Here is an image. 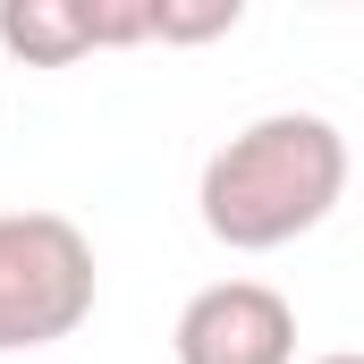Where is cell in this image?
Returning a JSON list of instances; mask_svg holds the SVG:
<instances>
[{
    "label": "cell",
    "instance_id": "obj_1",
    "mask_svg": "<svg viewBox=\"0 0 364 364\" xmlns=\"http://www.w3.org/2000/svg\"><path fill=\"white\" fill-rule=\"evenodd\" d=\"M339 195H348V136L322 110H272L237 127L203 161V186H195L203 229L237 255H272L288 237L322 229Z\"/></svg>",
    "mask_w": 364,
    "mask_h": 364
},
{
    "label": "cell",
    "instance_id": "obj_2",
    "mask_svg": "<svg viewBox=\"0 0 364 364\" xmlns=\"http://www.w3.org/2000/svg\"><path fill=\"white\" fill-rule=\"evenodd\" d=\"M93 314V246L60 212H0V356L51 348Z\"/></svg>",
    "mask_w": 364,
    "mask_h": 364
},
{
    "label": "cell",
    "instance_id": "obj_3",
    "mask_svg": "<svg viewBox=\"0 0 364 364\" xmlns=\"http://www.w3.org/2000/svg\"><path fill=\"white\" fill-rule=\"evenodd\" d=\"M170 348L178 364H296V314L263 279H212L186 296Z\"/></svg>",
    "mask_w": 364,
    "mask_h": 364
},
{
    "label": "cell",
    "instance_id": "obj_4",
    "mask_svg": "<svg viewBox=\"0 0 364 364\" xmlns=\"http://www.w3.org/2000/svg\"><path fill=\"white\" fill-rule=\"evenodd\" d=\"M0 43L26 68H68L93 51V9L85 0H0Z\"/></svg>",
    "mask_w": 364,
    "mask_h": 364
},
{
    "label": "cell",
    "instance_id": "obj_5",
    "mask_svg": "<svg viewBox=\"0 0 364 364\" xmlns=\"http://www.w3.org/2000/svg\"><path fill=\"white\" fill-rule=\"evenodd\" d=\"M237 26V0H153V34L161 43H203V34H229Z\"/></svg>",
    "mask_w": 364,
    "mask_h": 364
},
{
    "label": "cell",
    "instance_id": "obj_6",
    "mask_svg": "<svg viewBox=\"0 0 364 364\" xmlns=\"http://www.w3.org/2000/svg\"><path fill=\"white\" fill-rule=\"evenodd\" d=\"M314 364H364V356H314Z\"/></svg>",
    "mask_w": 364,
    "mask_h": 364
}]
</instances>
